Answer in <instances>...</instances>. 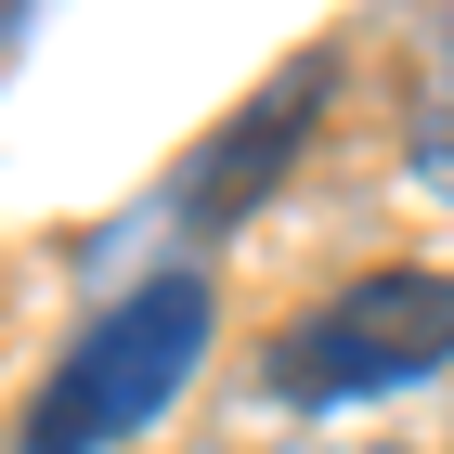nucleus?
Here are the masks:
<instances>
[{
	"mask_svg": "<svg viewBox=\"0 0 454 454\" xmlns=\"http://www.w3.org/2000/svg\"><path fill=\"white\" fill-rule=\"evenodd\" d=\"M377 454H403V442H377Z\"/></svg>",
	"mask_w": 454,
	"mask_h": 454,
	"instance_id": "nucleus-5",
	"label": "nucleus"
},
{
	"mask_svg": "<svg viewBox=\"0 0 454 454\" xmlns=\"http://www.w3.org/2000/svg\"><path fill=\"white\" fill-rule=\"evenodd\" d=\"M416 156H428V182L454 195V27H442V78H428V105H416Z\"/></svg>",
	"mask_w": 454,
	"mask_h": 454,
	"instance_id": "nucleus-4",
	"label": "nucleus"
},
{
	"mask_svg": "<svg viewBox=\"0 0 454 454\" xmlns=\"http://www.w3.org/2000/svg\"><path fill=\"white\" fill-rule=\"evenodd\" d=\"M454 364V273H350L325 286L299 325H273L260 350V389L325 416V403H377V389H416Z\"/></svg>",
	"mask_w": 454,
	"mask_h": 454,
	"instance_id": "nucleus-2",
	"label": "nucleus"
},
{
	"mask_svg": "<svg viewBox=\"0 0 454 454\" xmlns=\"http://www.w3.org/2000/svg\"><path fill=\"white\" fill-rule=\"evenodd\" d=\"M325 78H338V66H325V52H299V66H286L273 91H260V105H247L208 156H195V169H182V221H195V234H221V221H234L247 195L286 169V156H299V130H312V105H325Z\"/></svg>",
	"mask_w": 454,
	"mask_h": 454,
	"instance_id": "nucleus-3",
	"label": "nucleus"
},
{
	"mask_svg": "<svg viewBox=\"0 0 454 454\" xmlns=\"http://www.w3.org/2000/svg\"><path fill=\"white\" fill-rule=\"evenodd\" d=\"M208 325H221V286L195 273V260L117 286L105 312L78 325V350L39 377L13 454H105V442H130V428H156V416H169V389L208 364Z\"/></svg>",
	"mask_w": 454,
	"mask_h": 454,
	"instance_id": "nucleus-1",
	"label": "nucleus"
}]
</instances>
